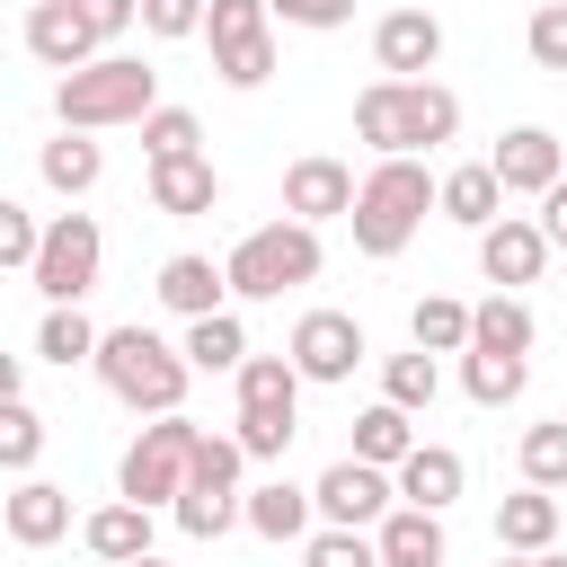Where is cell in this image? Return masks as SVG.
<instances>
[{
	"label": "cell",
	"mask_w": 567,
	"mask_h": 567,
	"mask_svg": "<svg viewBox=\"0 0 567 567\" xmlns=\"http://www.w3.org/2000/svg\"><path fill=\"white\" fill-rule=\"evenodd\" d=\"M239 416H230V443L248 452V461H284V443H292V408H301V372L284 363V354H239Z\"/></svg>",
	"instance_id": "6"
},
{
	"label": "cell",
	"mask_w": 567,
	"mask_h": 567,
	"mask_svg": "<svg viewBox=\"0 0 567 567\" xmlns=\"http://www.w3.org/2000/svg\"><path fill=\"white\" fill-rule=\"evenodd\" d=\"M151 292H159L177 319H204V310H221V292H230V284H221V266H213V257L177 248V257L159 266V284H151Z\"/></svg>",
	"instance_id": "23"
},
{
	"label": "cell",
	"mask_w": 567,
	"mask_h": 567,
	"mask_svg": "<svg viewBox=\"0 0 567 567\" xmlns=\"http://www.w3.org/2000/svg\"><path fill=\"white\" fill-rule=\"evenodd\" d=\"M301 567H381V549H372V532L319 523V532H301Z\"/></svg>",
	"instance_id": "37"
},
{
	"label": "cell",
	"mask_w": 567,
	"mask_h": 567,
	"mask_svg": "<svg viewBox=\"0 0 567 567\" xmlns=\"http://www.w3.org/2000/svg\"><path fill=\"white\" fill-rule=\"evenodd\" d=\"M18 390H27V363H18V354H0V408H9Z\"/></svg>",
	"instance_id": "46"
},
{
	"label": "cell",
	"mask_w": 567,
	"mask_h": 567,
	"mask_svg": "<svg viewBox=\"0 0 567 567\" xmlns=\"http://www.w3.org/2000/svg\"><path fill=\"white\" fill-rule=\"evenodd\" d=\"M159 106V71L142 53H89L80 71L53 80V115L62 133H106V124H142Z\"/></svg>",
	"instance_id": "2"
},
{
	"label": "cell",
	"mask_w": 567,
	"mask_h": 567,
	"mask_svg": "<svg viewBox=\"0 0 567 567\" xmlns=\"http://www.w3.org/2000/svg\"><path fill=\"white\" fill-rule=\"evenodd\" d=\"M363 354H372V346H363V328H354L346 310H301V319H292V346H284V363H292L301 381H354Z\"/></svg>",
	"instance_id": "11"
},
{
	"label": "cell",
	"mask_w": 567,
	"mask_h": 567,
	"mask_svg": "<svg viewBox=\"0 0 567 567\" xmlns=\"http://www.w3.org/2000/svg\"><path fill=\"white\" fill-rule=\"evenodd\" d=\"M354 133L381 159H416V151H434V142L461 133V97L443 80H372L354 97Z\"/></svg>",
	"instance_id": "1"
},
{
	"label": "cell",
	"mask_w": 567,
	"mask_h": 567,
	"mask_svg": "<svg viewBox=\"0 0 567 567\" xmlns=\"http://www.w3.org/2000/svg\"><path fill=\"white\" fill-rule=\"evenodd\" d=\"M540 266H549V239H540V221H523V213H496V221L478 230V275H487L496 292H514V284H540Z\"/></svg>",
	"instance_id": "12"
},
{
	"label": "cell",
	"mask_w": 567,
	"mask_h": 567,
	"mask_svg": "<svg viewBox=\"0 0 567 567\" xmlns=\"http://www.w3.org/2000/svg\"><path fill=\"white\" fill-rule=\"evenodd\" d=\"M470 346H487V354H532V310H523L514 292H487V301L470 310Z\"/></svg>",
	"instance_id": "30"
},
{
	"label": "cell",
	"mask_w": 567,
	"mask_h": 567,
	"mask_svg": "<svg viewBox=\"0 0 567 567\" xmlns=\"http://www.w3.org/2000/svg\"><path fill=\"white\" fill-rule=\"evenodd\" d=\"M372 549H381V567H443V523L425 505H390L372 523Z\"/></svg>",
	"instance_id": "21"
},
{
	"label": "cell",
	"mask_w": 567,
	"mask_h": 567,
	"mask_svg": "<svg viewBox=\"0 0 567 567\" xmlns=\"http://www.w3.org/2000/svg\"><path fill=\"white\" fill-rule=\"evenodd\" d=\"M461 478H470V470H461V452H452V443H408V461L390 470V496H399V505L443 514V505L461 496Z\"/></svg>",
	"instance_id": "17"
},
{
	"label": "cell",
	"mask_w": 567,
	"mask_h": 567,
	"mask_svg": "<svg viewBox=\"0 0 567 567\" xmlns=\"http://www.w3.org/2000/svg\"><path fill=\"white\" fill-rule=\"evenodd\" d=\"M71 9H80V27H89L97 44H115V35L142 18V0H71Z\"/></svg>",
	"instance_id": "43"
},
{
	"label": "cell",
	"mask_w": 567,
	"mask_h": 567,
	"mask_svg": "<svg viewBox=\"0 0 567 567\" xmlns=\"http://www.w3.org/2000/svg\"><path fill=\"white\" fill-rule=\"evenodd\" d=\"M523 381H532V363H523V354L461 346V390H470V408H514V399H523Z\"/></svg>",
	"instance_id": "26"
},
{
	"label": "cell",
	"mask_w": 567,
	"mask_h": 567,
	"mask_svg": "<svg viewBox=\"0 0 567 567\" xmlns=\"http://www.w3.org/2000/svg\"><path fill=\"white\" fill-rule=\"evenodd\" d=\"M549 540H558V496H549V487H514V496H496V549L532 558V549H549Z\"/></svg>",
	"instance_id": "22"
},
{
	"label": "cell",
	"mask_w": 567,
	"mask_h": 567,
	"mask_svg": "<svg viewBox=\"0 0 567 567\" xmlns=\"http://www.w3.org/2000/svg\"><path fill=\"white\" fill-rule=\"evenodd\" d=\"M425 213H434V168H425V159H372V177H363L354 204H346L363 257H399Z\"/></svg>",
	"instance_id": "4"
},
{
	"label": "cell",
	"mask_w": 567,
	"mask_h": 567,
	"mask_svg": "<svg viewBox=\"0 0 567 567\" xmlns=\"http://www.w3.org/2000/svg\"><path fill=\"white\" fill-rule=\"evenodd\" d=\"M239 523H248L257 540H301V532H310V487L266 478V487H248V496H239Z\"/></svg>",
	"instance_id": "24"
},
{
	"label": "cell",
	"mask_w": 567,
	"mask_h": 567,
	"mask_svg": "<svg viewBox=\"0 0 567 567\" xmlns=\"http://www.w3.org/2000/svg\"><path fill=\"white\" fill-rule=\"evenodd\" d=\"M266 0H204V35H213V71L230 89H266L275 80V35H266Z\"/></svg>",
	"instance_id": "9"
},
{
	"label": "cell",
	"mask_w": 567,
	"mask_h": 567,
	"mask_svg": "<svg viewBox=\"0 0 567 567\" xmlns=\"http://www.w3.org/2000/svg\"><path fill=\"white\" fill-rule=\"evenodd\" d=\"M496 567H532V558H514V549H505V558H496Z\"/></svg>",
	"instance_id": "49"
},
{
	"label": "cell",
	"mask_w": 567,
	"mask_h": 567,
	"mask_svg": "<svg viewBox=\"0 0 567 567\" xmlns=\"http://www.w3.org/2000/svg\"><path fill=\"white\" fill-rule=\"evenodd\" d=\"M408 337H416L425 354H461V346H470V301H452V292H425V301L408 310Z\"/></svg>",
	"instance_id": "32"
},
{
	"label": "cell",
	"mask_w": 567,
	"mask_h": 567,
	"mask_svg": "<svg viewBox=\"0 0 567 567\" xmlns=\"http://www.w3.org/2000/svg\"><path fill=\"white\" fill-rule=\"evenodd\" d=\"M186 452H195V416H186V408L151 416V425L124 443V461H115V496H133V505H168V496L186 487Z\"/></svg>",
	"instance_id": "8"
},
{
	"label": "cell",
	"mask_w": 567,
	"mask_h": 567,
	"mask_svg": "<svg viewBox=\"0 0 567 567\" xmlns=\"http://www.w3.org/2000/svg\"><path fill=\"white\" fill-rule=\"evenodd\" d=\"M540 239H549V248H567V177H549V186H540Z\"/></svg>",
	"instance_id": "45"
},
{
	"label": "cell",
	"mask_w": 567,
	"mask_h": 567,
	"mask_svg": "<svg viewBox=\"0 0 567 567\" xmlns=\"http://www.w3.org/2000/svg\"><path fill=\"white\" fill-rule=\"evenodd\" d=\"M0 523H9L18 549H53V540L71 532V487H53V478H18L9 505H0Z\"/></svg>",
	"instance_id": "18"
},
{
	"label": "cell",
	"mask_w": 567,
	"mask_h": 567,
	"mask_svg": "<svg viewBox=\"0 0 567 567\" xmlns=\"http://www.w3.org/2000/svg\"><path fill=\"white\" fill-rule=\"evenodd\" d=\"M80 540H89V558H106V567H124V558H142V549H151V505H133V496H115V505H97V514L80 523Z\"/></svg>",
	"instance_id": "25"
},
{
	"label": "cell",
	"mask_w": 567,
	"mask_h": 567,
	"mask_svg": "<svg viewBox=\"0 0 567 567\" xmlns=\"http://www.w3.org/2000/svg\"><path fill=\"white\" fill-rule=\"evenodd\" d=\"M266 18H284V27H346L354 0H266Z\"/></svg>",
	"instance_id": "44"
},
{
	"label": "cell",
	"mask_w": 567,
	"mask_h": 567,
	"mask_svg": "<svg viewBox=\"0 0 567 567\" xmlns=\"http://www.w3.org/2000/svg\"><path fill=\"white\" fill-rule=\"evenodd\" d=\"M97 266H106V239H97V221H89V213H53V221L35 230L27 284H35L44 301H89V292H97Z\"/></svg>",
	"instance_id": "7"
},
{
	"label": "cell",
	"mask_w": 567,
	"mask_h": 567,
	"mask_svg": "<svg viewBox=\"0 0 567 567\" xmlns=\"http://www.w3.org/2000/svg\"><path fill=\"white\" fill-rule=\"evenodd\" d=\"M310 514L319 523H337V532H372L381 514H390V470H372V461H328L319 478H310Z\"/></svg>",
	"instance_id": "10"
},
{
	"label": "cell",
	"mask_w": 567,
	"mask_h": 567,
	"mask_svg": "<svg viewBox=\"0 0 567 567\" xmlns=\"http://www.w3.org/2000/svg\"><path fill=\"white\" fill-rule=\"evenodd\" d=\"M35 177H44L53 195H89V186L106 177V151H97L89 133H62V142H44V151H35Z\"/></svg>",
	"instance_id": "27"
},
{
	"label": "cell",
	"mask_w": 567,
	"mask_h": 567,
	"mask_svg": "<svg viewBox=\"0 0 567 567\" xmlns=\"http://www.w3.org/2000/svg\"><path fill=\"white\" fill-rule=\"evenodd\" d=\"M35 461H44V416L27 399H9L0 408V470H35Z\"/></svg>",
	"instance_id": "38"
},
{
	"label": "cell",
	"mask_w": 567,
	"mask_h": 567,
	"mask_svg": "<svg viewBox=\"0 0 567 567\" xmlns=\"http://www.w3.org/2000/svg\"><path fill=\"white\" fill-rule=\"evenodd\" d=\"M523 53H532L540 71H567V0H540V9H532V27H523Z\"/></svg>",
	"instance_id": "40"
},
{
	"label": "cell",
	"mask_w": 567,
	"mask_h": 567,
	"mask_svg": "<svg viewBox=\"0 0 567 567\" xmlns=\"http://www.w3.org/2000/svg\"><path fill=\"white\" fill-rule=\"evenodd\" d=\"M487 168H496V186H505V195H540L549 177H567V151H558V133H549V124H514V133H496Z\"/></svg>",
	"instance_id": "14"
},
{
	"label": "cell",
	"mask_w": 567,
	"mask_h": 567,
	"mask_svg": "<svg viewBox=\"0 0 567 567\" xmlns=\"http://www.w3.org/2000/svg\"><path fill=\"white\" fill-rule=\"evenodd\" d=\"M408 443H416V416H408V408H390V399H381V408H363V416H354V461L399 470V461H408Z\"/></svg>",
	"instance_id": "29"
},
{
	"label": "cell",
	"mask_w": 567,
	"mask_h": 567,
	"mask_svg": "<svg viewBox=\"0 0 567 567\" xmlns=\"http://www.w3.org/2000/svg\"><path fill=\"white\" fill-rule=\"evenodd\" d=\"M97 381L133 408V416H168L177 399H186V381H195V363L168 346V337H151V328H97Z\"/></svg>",
	"instance_id": "3"
},
{
	"label": "cell",
	"mask_w": 567,
	"mask_h": 567,
	"mask_svg": "<svg viewBox=\"0 0 567 567\" xmlns=\"http://www.w3.org/2000/svg\"><path fill=\"white\" fill-rule=\"evenodd\" d=\"M523 487H567V416L523 425Z\"/></svg>",
	"instance_id": "35"
},
{
	"label": "cell",
	"mask_w": 567,
	"mask_h": 567,
	"mask_svg": "<svg viewBox=\"0 0 567 567\" xmlns=\"http://www.w3.org/2000/svg\"><path fill=\"white\" fill-rule=\"evenodd\" d=\"M532 567H567V558H558V549H532Z\"/></svg>",
	"instance_id": "47"
},
{
	"label": "cell",
	"mask_w": 567,
	"mask_h": 567,
	"mask_svg": "<svg viewBox=\"0 0 567 567\" xmlns=\"http://www.w3.org/2000/svg\"><path fill=\"white\" fill-rule=\"evenodd\" d=\"M168 505H177V532H186V540H221V532L239 523V496H230V487H195V478H186Z\"/></svg>",
	"instance_id": "33"
},
{
	"label": "cell",
	"mask_w": 567,
	"mask_h": 567,
	"mask_svg": "<svg viewBox=\"0 0 567 567\" xmlns=\"http://www.w3.org/2000/svg\"><path fill=\"white\" fill-rule=\"evenodd\" d=\"M319 275V230L310 221H266V230H248L230 257H221V284L239 292V301H284L292 284H310Z\"/></svg>",
	"instance_id": "5"
},
{
	"label": "cell",
	"mask_w": 567,
	"mask_h": 567,
	"mask_svg": "<svg viewBox=\"0 0 567 567\" xmlns=\"http://www.w3.org/2000/svg\"><path fill=\"white\" fill-rule=\"evenodd\" d=\"M151 35H204V0H142Z\"/></svg>",
	"instance_id": "42"
},
{
	"label": "cell",
	"mask_w": 567,
	"mask_h": 567,
	"mask_svg": "<svg viewBox=\"0 0 567 567\" xmlns=\"http://www.w3.org/2000/svg\"><path fill=\"white\" fill-rule=\"evenodd\" d=\"M372 62H381V80L434 71V62H443V18H434V9H390V18L372 27Z\"/></svg>",
	"instance_id": "13"
},
{
	"label": "cell",
	"mask_w": 567,
	"mask_h": 567,
	"mask_svg": "<svg viewBox=\"0 0 567 567\" xmlns=\"http://www.w3.org/2000/svg\"><path fill=\"white\" fill-rule=\"evenodd\" d=\"M239 470H248V452H239L230 434H204V425H195V452H186V478H195V487H230V496H239Z\"/></svg>",
	"instance_id": "36"
},
{
	"label": "cell",
	"mask_w": 567,
	"mask_h": 567,
	"mask_svg": "<svg viewBox=\"0 0 567 567\" xmlns=\"http://www.w3.org/2000/svg\"><path fill=\"white\" fill-rule=\"evenodd\" d=\"M35 354H44V363H62V372H71V363H89V354H97V319H89L80 301H53V310H44V328H35Z\"/></svg>",
	"instance_id": "31"
},
{
	"label": "cell",
	"mask_w": 567,
	"mask_h": 567,
	"mask_svg": "<svg viewBox=\"0 0 567 567\" xmlns=\"http://www.w3.org/2000/svg\"><path fill=\"white\" fill-rule=\"evenodd\" d=\"M346 204H354V168L346 159H328V151H310V159H292L284 168V213L292 221H346Z\"/></svg>",
	"instance_id": "15"
},
{
	"label": "cell",
	"mask_w": 567,
	"mask_h": 567,
	"mask_svg": "<svg viewBox=\"0 0 567 567\" xmlns=\"http://www.w3.org/2000/svg\"><path fill=\"white\" fill-rule=\"evenodd\" d=\"M195 142H204V124H195L186 106H151V115H142V151H151V159H177V151H195Z\"/></svg>",
	"instance_id": "39"
},
{
	"label": "cell",
	"mask_w": 567,
	"mask_h": 567,
	"mask_svg": "<svg viewBox=\"0 0 567 567\" xmlns=\"http://www.w3.org/2000/svg\"><path fill=\"white\" fill-rule=\"evenodd\" d=\"M35 230H44V221H35L27 204H9V195H0V275H18V266L35 257Z\"/></svg>",
	"instance_id": "41"
},
{
	"label": "cell",
	"mask_w": 567,
	"mask_h": 567,
	"mask_svg": "<svg viewBox=\"0 0 567 567\" xmlns=\"http://www.w3.org/2000/svg\"><path fill=\"white\" fill-rule=\"evenodd\" d=\"M496 204H505V186H496V168H487V159H461V168H443V177H434V213H443V221H461V230H487V221H496Z\"/></svg>",
	"instance_id": "20"
},
{
	"label": "cell",
	"mask_w": 567,
	"mask_h": 567,
	"mask_svg": "<svg viewBox=\"0 0 567 567\" xmlns=\"http://www.w3.org/2000/svg\"><path fill=\"white\" fill-rule=\"evenodd\" d=\"M124 567H168V558H151V549H142V558H124Z\"/></svg>",
	"instance_id": "48"
},
{
	"label": "cell",
	"mask_w": 567,
	"mask_h": 567,
	"mask_svg": "<svg viewBox=\"0 0 567 567\" xmlns=\"http://www.w3.org/2000/svg\"><path fill=\"white\" fill-rule=\"evenodd\" d=\"M213 204H221V168H213L204 151L151 159V213H168V221H195V213H213Z\"/></svg>",
	"instance_id": "16"
},
{
	"label": "cell",
	"mask_w": 567,
	"mask_h": 567,
	"mask_svg": "<svg viewBox=\"0 0 567 567\" xmlns=\"http://www.w3.org/2000/svg\"><path fill=\"white\" fill-rule=\"evenodd\" d=\"M434 390H443V372H434V354H425V346L381 363V399H390V408H408V416H416V408H434Z\"/></svg>",
	"instance_id": "34"
},
{
	"label": "cell",
	"mask_w": 567,
	"mask_h": 567,
	"mask_svg": "<svg viewBox=\"0 0 567 567\" xmlns=\"http://www.w3.org/2000/svg\"><path fill=\"white\" fill-rule=\"evenodd\" d=\"M27 53H35L44 71H80V62L97 53V35L80 27L71 0H27Z\"/></svg>",
	"instance_id": "19"
},
{
	"label": "cell",
	"mask_w": 567,
	"mask_h": 567,
	"mask_svg": "<svg viewBox=\"0 0 567 567\" xmlns=\"http://www.w3.org/2000/svg\"><path fill=\"white\" fill-rule=\"evenodd\" d=\"M195 372H239V354H248V328L230 319V310H204V319H186V346H177Z\"/></svg>",
	"instance_id": "28"
}]
</instances>
